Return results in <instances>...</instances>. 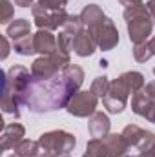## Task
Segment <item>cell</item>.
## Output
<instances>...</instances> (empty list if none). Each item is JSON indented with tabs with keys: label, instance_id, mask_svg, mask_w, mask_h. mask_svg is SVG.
<instances>
[{
	"label": "cell",
	"instance_id": "1",
	"mask_svg": "<svg viewBox=\"0 0 155 157\" xmlns=\"http://www.w3.org/2000/svg\"><path fill=\"white\" fill-rule=\"evenodd\" d=\"M33 75L24 66H13L4 73V88H2V110L6 113H13L18 117V104L26 99L29 91Z\"/></svg>",
	"mask_w": 155,
	"mask_h": 157
},
{
	"label": "cell",
	"instance_id": "2",
	"mask_svg": "<svg viewBox=\"0 0 155 157\" xmlns=\"http://www.w3.org/2000/svg\"><path fill=\"white\" fill-rule=\"evenodd\" d=\"M77 139L73 133L64 130H51L39 137V155L37 157H62L73 152Z\"/></svg>",
	"mask_w": 155,
	"mask_h": 157
},
{
	"label": "cell",
	"instance_id": "3",
	"mask_svg": "<svg viewBox=\"0 0 155 157\" xmlns=\"http://www.w3.org/2000/svg\"><path fill=\"white\" fill-rule=\"evenodd\" d=\"M122 17L128 26V37L133 44H142L148 40V37L152 35V29H153V20H152V15H150L146 4L139 6V7L124 9Z\"/></svg>",
	"mask_w": 155,
	"mask_h": 157
},
{
	"label": "cell",
	"instance_id": "4",
	"mask_svg": "<svg viewBox=\"0 0 155 157\" xmlns=\"http://www.w3.org/2000/svg\"><path fill=\"white\" fill-rule=\"evenodd\" d=\"M70 64H71L70 53L57 48L51 55H40L39 59L33 60L31 75H33V78H39V80H51L60 70H64Z\"/></svg>",
	"mask_w": 155,
	"mask_h": 157
},
{
	"label": "cell",
	"instance_id": "5",
	"mask_svg": "<svg viewBox=\"0 0 155 157\" xmlns=\"http://www.w3.org/2000/svg\"><path fill=\"white\" fill-rule=\"evenodd\" d=\"M31 13H33V20H35L39 29L55 31L59 28H64L66 22L70 20V13H66V9L49 11V9H44L39 2L31 6Z\"/></svg>",
	"mask_w": 155,
	"mask_h": 157
},
{
	"label": "cell",
	"instance_id": "6",
	"mask_svg": "<svg viewBox=\"0 0 155 157\" xmlns=\"http://www.w3.org/2000/svg\"><path fill=\"white\" fill-rule=\"evenodd\" d=\"M130 95L131 93H130L126 82L120 77H117L115 80L110 82V90H108L106 97L102 99V104L110 113H122L126 110V106H128Z\"/></svg>",
	"mask_w": 155,
	"mask_h": 157
},
{
	"label": "cell",
	"instance_id": "7",
	"mask_svg": "<svg viewBox=\"0 0 155 157\" xmlns=\"http://www.w3.org/2000/svg\"><path fill=\"white\" fill-rule=\"evenodd\" d=\"M99 106V97L93 95L91 91H77L70 97L66 110L73 117H91L97 112Z\"/></svg>",
	"mask_w": 155,
	"mask_h": 157
},
{
	"label": "cell",
	"instance_id": "8",
	"mask_svg": "<svg viewBox=\"0 0 155 157\" xmlns=\"http://www.w3.org/2000/svg\"><path fill=\"white\" fill-rule=\"evenodd\" d=\"M88 31L91 33V37L95 40L97 48L102 49V51H110V49H113L117 44H119V29L115 28L113 20L108 18V17L97 28L88 29Z\"/></svg>",
	"mask_w": 155,
	"mask_h": 157
},
{
	"label": "cell",
	"instance_id": "9",
	"mask_svg": "<svg viewBox=\"0 0 155 157\" xmlns=\"http://www.w3.org/2000/svg\"><path fill=\"white\" fill-rule=\"evenodd\" d=\"M124 135V139L128 141L130 146L137 148L139 152H146V150H153L155 146V133L150 130H144L137 124H128L124 126V130L120 132Z\"/></svg>",
	"mask_w": 155,
	"mask_h": 157
},
{
	"label": "cell",
	"instance_id": "10",
	"mask_svg": "<svg viewBox=\"0 0 155 157\" xmlns=\"http://www.w3.org/2000/svg\"><path fill=\"white\" fill-rule=\"evenodd\" d=\"M26 135V128L20 124V122H11L7 126H4V132H2V143H0V148L6 152V150H13L17 143H20Z\"/></svg>",
	"mask_w": 155,
	"mask_h": 157
},
{
	"label": "cell",
	"instance_id": "11",
	"mask_svg": "<svg viewBox=\"0 0 155 157\" xmlns=\"http://www.w3.org/2000/svg\"><path fill=\"white\" fill-rule=\"evenodd\" d=\"M73 51L77 53L78 57H91L97 51V44H95L91 33L86 28H82L75 35V39H73Z\"/></svg>",
	"mask_w": 155,
	"mask_h": 157
},
{
	"label": "cell",
	"instance_id": "12",
	"mask_svg": "<svg viewBox=\"0 0 155 157\" xmlns=\"http://www.w3.org/2000/svg\"><path fill=\"white\" fill-rule=\"evenodd\" d=\"M33 46H35V53L51 55L57 49V37L49 29H39L33 35Z\"/></svg>",
	"mask_w": 155,
	"mask_h": 157
},
{
	"label": "cell",
	"instance_id": "13",
	"mask_svg": "<svg viewBox=\"0 0 155 157\" xmlns=\"http://www.w3.org/2000/svg\"><path fill=\"white\" fill-rule=\"evenodd\" d=\"M102 141H104L108 157H124L128 155V150L131 148L122 133H108Z\"/></svg>",
	"mask_w": 155,
	"mask_h": 157
},
{
	"label": "cell",
	"instance_id": "14",
	"mask_svg": "<svg viewBox=\"0 0 155 157\" xmlns=\"http://www.w3.org/2000/svg\"><path fill=\"white\" fill-rule=\"evenodd\" d=\"M110 126H112L110 117L104 112H95L88 122V130H89L93 139H104L110 133Z\"/></svg>",
	"mask_w": 155,
	"mask_h": 157
},
{
	"label": "cell",
	"instance_id": "15",
	"mask_svg": "<svg viewBox=\"0 0 155 157\" xmlns=\"http://www.w3.org/2000/svg\"><path fill=\"white\" fill-rule=\"evenodd\" d=\"M104 18H106V15H104L102 7L97 6V4H88V6H84V9L80 11V20H82V24H84L86 29L97 28Z\"/></svg>",
	"mask_w": 155,
	"mask_h": 157
},
{
	"label": "cell",
	"instance_id": "16",
	"mask_svg": "<svg viewBox=\"0 0 155 157\" xmlns=\"http://www.w3.org/2000/svg\"><path fill=\"white\" fill-rule=\"evenodd\" d=\"M155 106V101L144 91V88L141 90V91H137V93H133L131 95V112L133 113H137L139 117H148V113H150V110Z\"/></svg>",
	"mask_w": 155,
	"mask_h": 157
},
{
	"label": "cell",
	"instance_id": "17",
	"mask_svg": "<svg viewBox=\"0 0 155 157\" xmlns=\"http://www.w3.org/2000/svg\"><path fill=\"white\" fill-rule=\"evenodd\" d=\"M62 78H64L66 86L70 88V91L77 93V91H80L78 88L84 82V70L80 66H77V64H70V66H66L62 70Z\"/></svg>",
	"mask_w": 155,
	"mask_h": 157
},
{
	"label": "cell",
	"instance_id": "18",
	"mask_svg": "<svg viewBox=\"0 0 155 157\" xmlns=\"http://www.w3.org/2000/svg\"><path fill=\"white\" fill-rule=\"evenodd\" d=\"M6 35H7V39H11L13 42L18 40V39H24L28 35H31V24H29V20H26V18L13 20L11 24H7Z\"/></svg>",
	"mask_w": 155,
	"mask_h": 157
},
{
	"label": "cell",
	"instance_id": "19",
	"mask_svg": "<svg viewBox=\"0 0 155 157\" xmlns=\"http://www.w3.org/2000/svg\"><path fill=\"white\" fill-rule=\"evenodd\" d=\"M120 78L126 82V86H128V90H130L131 95L137 93V91H141V90L146 86V82H144V75H142L141 71H126V73L120 75Z\"/></svg>",
	"mask_w": 155,
	"mask_h": 157
},
{
	"label": "cell",
	"instance_id": "20",
	"mask_svg": "<svg viewBox=\"0 0 155 157\" xmlns=\"http://www.w3.org/2000/svg\"><path fill=\"white\" fill-rule=\"evenodd\" d=\"M15 154L20 157H37L39 155V141L31 139H22L20 143L15 144Z\"/></svg>",
	"mask_w": 155,
	"mask_h": 157
},
{
	"label": "cell",
	"instance_id": "21",
	"mask_svg": "<svg viewBox=\"0 0 155 157\" xmlns=\"http://www.w3.org/2000/svg\"><path fill=\"white\" fill-rule=\"evenodd\" d=\"M13 49L15 53L22 55V57H29L35 53V46H33V35H28L24 39H18L13 42Z\"/></svg>",
	"mask_w": 155,
	"mask_h": 157
},
{
	"label": "cell",
	"instance_id": "22",
	"mask_svg": "<svg viewBox=\"0 0 155 157\" xmlns=\"http://www.w3.org/2000/svg\"><path fill=\"white\" fill-rule=\"evenodd\" d=\"M84 155L86 157H108L104 141H102V139H89L88 144H86Z\"/></svg>",
	"mask_w": 155,
	"mask_h": 157
},
{
	"label": "cell",
	"instance_id": "23",
	"mask_svg": "<svg viewBox=\"0 0 155 157\" xmlns=\"http://www.w3.org/2000/svg\"><path fill=\"white\" fill-rule=\"evenodd\" d=\"M108 90H110V80H108L106 75L97 77L93 82H91V88H89V91H91L93 95H97L99 99H104L106 93H108Z\"/></svg>",
	"mask_w": 155,
	"mask_h": 157
},
{
	"label": "cell",
	"instance_id": "24",
	"mask_svg": "<svg viewBox=\"0 0 155 157\" xmlns=\"http://www.w3.org/2000/svg\"><path fill=\"white\" fill-rule=\"evenodd\" d=\"M152 57H153V51H152V48H150L148 42L133 44V59L137 62H148Z\"/></svg>",
	"mask_w": 155,
	"mask_h": 157
},
{
	"label": "cell",
	"instance_id": "25",
	"mask_svg": "<svg viewBox=\"0 0 155 157\" xmlns=\"http://www.w3.org/2000/svg\"><path fill=\"white\" fill-rule=\"evenodd\" d=\"M0 7H2L0 24H9V20H13V4L9 0H0Z\"/></svg>",
	"mask_w": 155,
	"mask_h": 157
},
{
	"label": "cell",
	"instance_id": "26",
	"mask_svg": "<svg viewBox=\"0 0 155 157\" xmlns=\"http://www.w3.org/2000/svg\"><path fill=\"white\" fill-rule=\"evenodd\" d=\"M70 0H39V4L44 9H49V11H59V9H66V4Z\"/></svg>",
	"mask_w": 155,
	"mask_h": 157
},
{
	"label": "cell",
	"instance_id": "27",
	"mask_svg": "<svg viewBox=\"0 0 155 157\" xmlns=\"http://www.w3.org/2000/svg\"><path fill=\"white\" fill-rule=\"evenodd\" d=\"M9 49H11V46H9L7 35H4V37H2V55H0V60H6V59H7V55H9Z\"/></svg>",
	"mask_w": 155,
	"mask_h": 157
},
{
	"label": "cell",
	"instance_id": "28",
	"mask_svg": "<svg viewBox=\"0 0 155 157\" xmlns=\"http://www.w3.org/2000/svg\"><path fill=\"white\" fill-rule=\"evenodd\" d=\"M120 6H124V9H130V7H139V6H144L142 0H119Z\"/></svg>",
	"mask_w": 155,
	"mask_h": 157
},
{
	"label": "cell",
	"instance_id": "29",
	"mask_svg": "<svg viewBox=\"0 0 155 157\" xmlns=\"http://www.w3.org/2000/svg\"><path fill=\"white\" fill-rule=\"evenodd\" d=\"M144 91H146V93H148V95H150V97L155 101V80L148 82V84L144 86Z\"/></svg>",
	"mask_w": 155,
	"mask_h": 157
},
{
	"label": "cell",
	"instance_id": "30",
	"mask_svg": "<svg viewBox=\"0 0 155 157\" xmlns=\"http://www.w3.org/2000/svg\"><path fill=\"white\" fill-rule=\"evenodd\" d=\"M146 7H148V11L152 15V20H153V24H155V0H148L146 2Z\"/></svg>",
	"mask_w": 155,
	"mask_h": 157
},
{
	"label": "cell",
	"instance_id": "31",
	"mask_svg": "<svg viewBox=\"0 0 155 157\" xmlns=\"http://www.w3.org/2000/svg\"><path fill=\"white\" fill-rule=\"evenodd\" d=\"M13 2L18 7H29V6H33V0H13Z\"/></svg>",
	"mask_w": 155,
	"mask_h": 157
},
{
	"label": "cell",
	"instance_id": "32",
	"mask_svg": "<svg viewBox=\"0 0 155 157\" xmlns=\"http://www.w3.org/2000/svg\"><path fill=\"white\" fill-rule=\"evenodd\" d=\"M137 157H155V152L153 150H146V152H141Z\"/></svg>",
	"mask_w": 155,
	"mask_h": 157
},
{
	"label": "cell",
	"instance_id": "33",
	"mask_svg": "<svg viewBox=\"0 0 155 157\" xmlns=\"http://www.w3.org/2000/svg\"><path fill=\"white\" fill-rule=\"evenodd\" d=\"M148 44H150V48H152V51H153V55H155V37H152V39L148 40Z\"/></svg>",
	"mask_w": 155,
	"mask_h": 157
},
{
	"label": "cell",
	"instance_id": "34",
	"mask_svg": "<svg viewBox=\"0 0 155 157\" xmlns=\"http://www.w3.org/2000/svg\"><path fill=\"white\" fill-rule=\"evenodd\" d=\"M9 157H20V155H17V154H13V155H9Z\"/></svg>",
	"mask_w": 155,
	"mask_h": 157
},
{
	"label": "cell",
	"instance_id": "35",
	"mask_svg": "<svg viewBox=\"0 0 155 157\" xmlns=\"http://www.w3.org/2000/svg\"><path fill=\"white\" fill-rule=\"evenodd\" d=\"M124 157H137V155H124Z\"/></svg>",
	"mask_w": 155,
	"mask_h": 157
},
{
	"label": "cell",
	"instance_id": "36",
	"mask_svg": "<svg viewBox=\"0 0 155 157\" xmlns=\"http://www.w3.org/2000/svg\"><path fill=\"white\" fill-rule=\"evenodd\" d=\"M153 75H155V68H153Z\"/></svg>",
	"mask_w": 155,
	"mask_h": 157
},
{
	"label": "cell",
	"instance_id": "37",
	"mask_svg": "<svg viewBox=\"0 0 155 157\" xmlns=\"http://www.w3.org/2000/svg\"><path fill=\"white\" fill-rule=\"evenodd\" d=\"M62 157H70V155H62Z\"/></svg>",
	"mask_w": 155,
	"mask_h": 157
},
{
	"label": "cell",
	"instance_id": "38",
	"mask_svg": "<svg viewBox=\"0 0 155 157\" xmlns=\"http://www.w3.org/2000/svg\"><path fill=\"white\" fill-rule=\"evenodd\" d=\"M153 152H155V146H153Z\"/></svg>",
	"mask_w": 155,
	"mask_h": 157
},
{
	"label": "cell",
	"instance_id": "39",
	"mask_svg": "<svg viewBox=\"0 0 155 157\" xmlns=\"http://www.w3.org/2000/svg\"><path fill=\"white\" fill-rule=\"evenodd\" d=\"M82 157H86V155H82Z\"/></svg>",
	"mask_w": 155,
	"mask_h": 157
}]
</instances>
